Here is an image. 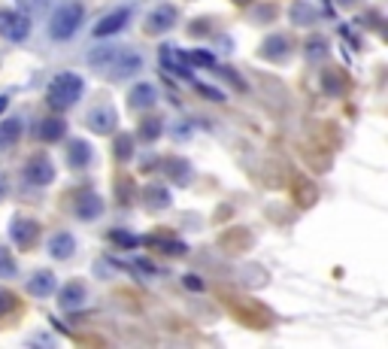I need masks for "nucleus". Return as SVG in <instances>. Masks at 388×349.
I'll list each match as a JSON object with an SVG mask.
<instances>
[{
    "mask_svg": "<svg viewBox=\"0 0 388 349\" xmlns=\"http://www.w3.org/2000/svg\"><path fill=\"white\" fill-rule=\"evenodd\" d=\"M82 91H85L82 76L64 70V74H58L52 82H49L46 100H49V106H55V110H67V106H73L79 98H82Z\"/></svg>",
    "mask_w": 388,
    "mask_h": 349,
    "instance_id": "obj_1",
    "label": "nucleus"
},
{
    "mask_svg": "<svg viewBox=\"0 0 388 349\" xmlns=\"http://www.w3.org/2000/svg\"><path fill=\"white\" fill-rule=\"evenodd\" d=\"M82 19H85L82 3H64L61 10H55L52 21H49V34H52V40H58V43L70 40L73 34L79 31V25H82Z\"/></svg>",
    "mask_w": 388,
    "mask_h": 349,
    "instance_id": "obj_2",
    "label": "nucleus"
},
{
    "mask_svg": "<svg viewBox=\"0 0 388 349\" xmlns=\"http://www.w3.org/2000/svg\"><path fill=\"white\" fill-rule=\"evenodd\" d=\"M31 34V21L25 12H0V37L10 43H21Z\"/></svg>",
    "mask_w": 388,
    "mask_h": 349,
    "instance_id": "obj_3",
    "label": "nucleus"
},
{
    "mask_svg": "<svg viewBox=\"0 0 388 349\" xmlns=\"http://www.w3.org/2000/svg\"><path fill=\"white\" fill-rule=\"evenodd\" d=\"M25 177H27V183H34V185H49L55 179V164L49 161L46 155H34L31 161L25 164Z\"/></svg>",
    "mask_w": 388,
    "mask_h": 349,
    "instance_id": "obj_4",
    "label": "nucleus"
},
{
    "mask_svg": "<svg viewBox=\"0 0 388 349\" xmlns=\"http://www.w3.org/2000/svg\"><path fill=\"white\" fill-rule=\"evenodd\" d=\"M128 19H130V10H115V12H109V16H104L94 25V37L98 40H104V37H113V34H119L124 25H128Z\"/></svg>",
    "mask_w": 388,
    "mask_h": 349,
    "instance_id": "obj_5",
    "label": "nucleus"
},
{
    "mask_svg": "<svg viewBox=\"0 0 388 349\" xmlns=\"http://www.w3.org/2000/svg\"><path fill=\"white\" fill-rule=\"evenodd\" d=\"M113 61V67H109V76L113 79H128V76H134L137 70L143 67V61L137 55H122L119 49H115V55L109 58Z\"/></svg>",
    "mask_w": 388,
    "mask_h": 349,
    "instance_id": "obj_6",
    "label": "nucleus"
},
{
    "mask_svg": "<svg viewBox=\"0 0 388 349\" xmlns=\"http://www.w3.org/2000/svg\"><path fill=\"white\" fill-rule=\"evenodd\" d=\"M115 122H119V119H115V110H113V106H106V104L89 113V128L94 131V134H113Z\"/></svg>",
    "mask_w": 388,
    "mask_h": 349,
    "instance_id": "obj_7",
    "label": "nucleus"
},
{
    "mask_svg": "<svg viewBox=\"0 0 388 349\" xmlns=\"http://www.w3.org/2000/svg\"><path fill=\"white\" fill-rule=\"evenodd\" d=\"M176 19H179V12L173 10V6H158V10L149 16L146 25H149L152 34H164V31H170V27L176 25Z\"/></svg>",
    "mask_w": 388,
    "mask_h": 349,
    "instance_id": "obj_8",
    "label": "nucleus"
},
{
    "mask_svg": "<svg viewBox=\"0 0 388 349\" xmlns=\"http://www.w3.org/2000/svg\"><path fill=\"white\" fill-rule=\"evenodd\" d=\"M155 100H158V91L149 82H140L128 94V106H134V110H149V106H155Z\"/></svg>",
    "mask_w": 388,
    "mask_h": 349,
    "instance_id": "obj_9",
    "label": "nucleus"
},
{
    "mask_svg": "<svg viewBox=\"0 0 388 349\" xmlns=\"http://www.w3.org/2000/svg\"><path fill=\"white\" fill-rule=\"evenodd\" d=\"M55 273H49V271H40V273H34L31 280H27V292L36 295V297H49L55 292Z\"/></svg>",
    "mask_w": 388,
    "mask_h": 349,
    "instance_id": "obj_10",
    "label": "nucleus"
},
{
    "mask_svg": "<svg viewBox=\"0 0 388 349\" xmlns=\"http://www.w3.org/2000/svg\"><path fill=\"white\" fill-rule=\"evenodd\" d=\"M100 210H104V201H100L94 192H82V194H79V203H76V216H79V219H94V216H100Z\"/></svg>",
    "mask_w": 388,
    "mask_h": 349,
    "instance_id": "obj_11",
    "label": "nucleus"
},
{
    "mask_svg": "<svg viewBox=\"0 0 388 349\" xmlns=\"http://www.w3.org/2000/svg\"><path fill=\"white\" fill-rule=\"evenodd\" d=\"M73 249H76L73 234H55L49 240V252H52V258H58V261H67L73 256Z\"/></svg>",
    "mask_w": 388,
    "mask_h": 349,
    "instance_id": "obj_12",
    "label": "nucleus"
},
{
    "mask_svg": "<svg viewBox=\"0 0 388 349\" xmlns=\"http://www.w3.org/2000/svg\"><path fill=\"white\" fill-rule=\"evenodd\" d=\"M82 301H85V286H82V282H70V286L61 289V307L64 310L82 307Z\"/></svg>",
    "mask_w": 388,
    "mask_h": 349,
    "instance_id": "obj_13",
    "label": "nucleus"
},
{
    "mask_svg": "<svg viewBox=\"0 0 388 349\" xmlns=\"http://www.w3.org/2000/svg\"><path fill=\"white\" fill-rule=\"evenodd\" d=\"M36 237V222L31 219H16L12 222V240H16L19 246H31Z\"/></svg>",
    "mask_w": 388,
    "mask_h": 349,
    "instance_id": "obj_14",
    "label": "nucleus"
},
{
    "mask_svg": "<svg viewBox=\"0 0 388 349\" xmlns=\"http://www.w3.org/2000/svg\"><path fill=\"white\" fill-rule=\"evenodd\" d=\"M64 131H67V125H64V119H46V122H40V140H46V143H55V140H61L64 137Z\"/></svg>",
    "mask_w": 388,
    "mask_h": 349,
    "instance_id": "obj_15",
    "label": "nucleus"
},
{
    "mask_svg": "<svg viewBox=\"0 0 388 349\" xmlns=\"http://www.w3.org/2000/svg\"><path fill=\"white\" fill-rule=\"evenodd\" d=\"M91 164V146L85 140L70 143V167H89Z\"/></svg>",
    "mask_w": 388,
    "mask_h": 349,
    "instance_id": "obj_16",
    "label": "nucleus"
},
{
    "mask_svg": "<svg viewBox=\"0 0 388 349\" xmlns=\"http://www.w3.org/2000/svg\"><path fill=\"white\" fill-rule=\"evenodd\" d=\"M19 137H21V122L19 119L3 122V125H0V149H10Z\"/></svg>",
    "mask_w": 388,
    "mask_h": 349,
    "instance_id": "obj_17",
    "label": "nucleus"
},
{
    "mask_svg": "<svg viewBox=\"0 0 388 349\" xmlns=\"http://www.w3.org/2000/svg\"><path fill=\"white\" fill-rule=\"evenodd\" d=\"M288 46H291L288 37H282V34H273V37L264 43V55L279 61V58H285V52H288Z\"/></svg>",
    "mask_w": 388,
    "mask_h": 349,
    "instance_id": "obj_18",
    "label": "nucleus"
},
{
    "mask_svg": "<svg viewBox=\"0 0 388 349\" xmlns=\"http://www.w3.org/2000/svg\"><path fill=\"white\" fill-rule=\"evenodd\" d=\"M179 58L188 64V67H216L212 55L203 52V49H197V52H179Z\"/></svg>",
    "mask_w": 388,
    "mask_h": 349,
    "instance_id": "obj_19",
    "label": "nucleus"
},
{
    "mask_svg": "<svg viewBox=\"0 0 388 349\" xmlns=\"http://www.w3.org/2000/svg\"><path fill=\"white\" fill-rule=\"evenodd\" d=\"M161 128H164V122H161V119H155V115H152L149 122H143V125H140V134H143V140H158V137H161Z\"/></svg>",
    "mask_w": 388,
    "mask_h": 349,
    "instance_id": "obj_20",
    "label": "nucleus"
},
{
    "mask_svg": "<svg viewBox=\"0 0 388 349\" xmlns=\"http://www.w3.org/2000/svg\"><path fill=\"white\" fill-rule=\"evenodd\" d=\"M325 55H328V43L325 40H310V43H306V58H310V61L325 58Z\"/></svg>",
    "mask_w": 388,
    "mask_h": 349,
    "instance_id": "obj_21",
    "label": "nucleus"
},
{
    "mask_svg": "<svg viewBox=\"0 0 388 349\" xmlns=\"http://www.w3.org/2000/svg\"><path fill=\"white\" fill-rule=\"evenodd\" d=\"M12 273H16V261H12L10 249L0 246V276H12Z\"/></svg>",
    "mask_w": 388,
    "mask_h": 349,
    "instance_id": "obj_22",
    "label": "nucleus"
},
{
    "mask_svg": "<svg viewBox=\"0 0 388 349\" xmlns=\"http://www.w3.org/2000/svg\"><path fill=\"white\" fill-rule=\"evenodd\" d=\"M130 149H134V140H130V137H119V140H115V155H119L122 161L130 158Z\"/></svg>",
    "mask_w": 388,
    "mask_h": 349,
    "instance_id": "obj_23",
    "label": "nucleus"
},
{
    "mask_svg": "<svg viewBox=\"0 0 388 349\" xmlns=\"http://www.w3.org/2000/svg\"><path fill=\"white\" fill-rule=\"evenodd\" d=\"M10 310H16V295L6 292V289H0V319H3Z\"/></svg>",
    "mask_w": 388,
    "mask_h": 349,
    "instance_id": "obj_24",
    "label": "nucleus"
},
{
    "mask_svg": "<svg viewBox=\"0 0 388 349\" xmlns=\"http://www.w3.org/2000/svg\"><path fill=\"white\" fill-rule=\"evenodd\" d=\"M291 16H295V21H300V25H306V21L316 19V12H310V6L300 3V6H295V12H291Z\"/></svg>",
    "mask_w": 388,
    "mask_h": 349,
    "instance_id": "obj_25",
    "label": "nucleus"
},
{
    "mask_svg": "<svg viewBox=\"0 0 388 349\" xmlns=\"http://www.w3.org/2000/svg\"><path fill=\"white\" fill-rule=\"evenodd\" d=\"M16 3H19V10L34 12V10H43V6H46V0H16Z\"/></svg>",
    "mask_w": 388,
    "mask_h": 349,
    "instance_id": "obj_26",
    "label": "nucleus"
},
{
    "mask_svg": "<svg viewBox=\"0 0 388 349\" xmlns=\"http://www.w3.org/2000/svg\"><path fill=\"white\" fill-rule=\"evenodd\" d=\"M6 104H10V98H3V94H0V113L6 110Z\"/></svg>",
    "mask_w": 388,
    "mask_h": 349,
    "instance_id": "obj_27",
    "label": "nucleus"
},
{
    "mask_svg": "<svg viewBox=\"0 0 388 349\" xmlns=\"http://www.w3.org/2000/svg\"><path fill=\"white\" fill-rule=\"evenodd\" d=\"M340 3H355V0H340Z\"/></svg>",
    "mask_w": 388,
    "mask_h": 349,
    "instance_id": "obj_28",
    "label": "nucleus"
},
{
    "mask_svg": "<svg viewBox=\"0 0 388 349\" xmlns=\"http://www.w3.org/2000/svg\"><path fill=\"white\" fill-rule=\"evenodd\" d=\"M0 198H3V185H0Z\"/></svg>",
    "mask_w": 388,
    "mask_h": 349,
    "instance_id": "obj_29",
    "label": "nucleus"
},
{
    "mask_svg": "<svg viewBox=\"0 0 388 349\" xmlns=\"http://www.w3.org/2000/svg\"><path fill=\"white\" fill-rule=\"evenodd\" d=\"M237 3H249V0H237Z\"/></svg>",
    "mask_w": 388,
    "mask_h": 349,
    "instance_id": "obj_30",
    "label": "nucleus"
}]
</instances>
